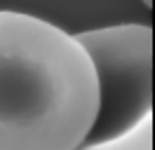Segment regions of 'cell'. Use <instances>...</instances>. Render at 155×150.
I'll list each match as a JSON object with an SVG mask.
<instances>
[{
  "label": "cell",
  "mask_w": 155,
  "mask_h": 150,
  "mask_svg": "<svg viewBox=\"0 0 155 150\" xmlns=\"http://www.w3.org/2000/svg\"><path fill=\"white\" fill-rule=\"evenodd\" d=\"M73 150H153V117L141 122L136 129L104 143H80Z\"/></svg>",
  "instance_id": "obj_3"
},
{
  "label": "cell",
  "mask_w": 155,
  "mask_h": 150,
  "mask_svg": "<svg viewBox=\"0 0 155 150\" xmlns=\"http://www.w3.org/2000/svg\"><path fill=\"white\" fill-rule=\"evenodd\" d=\"M143 5L146 7H153V0H143Z\"/></svg>",
  "instance_id": "obj_4"
},
{
  "label": "cell",
  "mask_w": 155,
  "mask_h": 150,
  "mask_svg": "<svg viewBox=\"0 0 155 150\" xmlns=\"http://www.w3.org/2000/svg\"><path fill=\"white\" fill-rule=\"evenodd\" d=\"M75 38L99 75V110L82 143L120 139L153 117V28L117 24Z\"/></svg>",
  "instance_id": "obj_2"
},
{
  "label": "cell",
  "mask_w": 155,
  "mask_h": 150,
  "mask_svg": "<svg viewBox=\"0 0 155 150\" xmlns=\"http://www.w3.org/2000/svg\"><path fill=\"white\" fill-rule=\"evenodd\" d=\"M97 110L85 45L47 19L0 9V150H73Z\"/></svg>",
  "instance_id": "obj_1"
}]
</instances>
